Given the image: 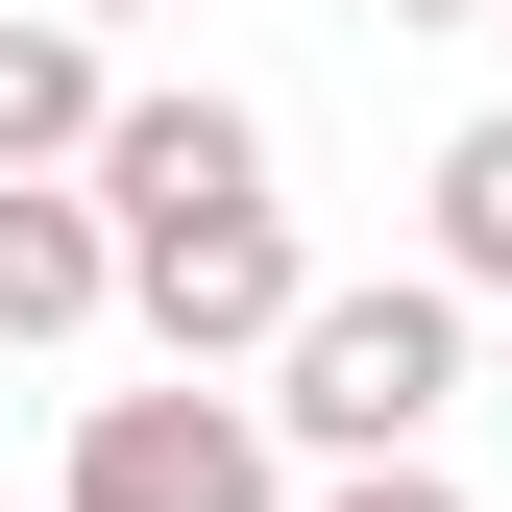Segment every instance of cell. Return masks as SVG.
I'll return each instance as SVG.
<instances>
[{"mask_svg": "<svg viewBox=\"0 0 512 512\" xmlns=\"http://www.w3.org/2000/svg\"><path fill=\"white\" fill-rule=\"evenodd\" d=\"M122 293H147V342H171V366H269L293 317H317V269H293V220H269V196L147 220V244H122Z\"/></svg>", "mask_w": 512, "mask_h": 512, "instance_id": "3", "label": "cell"}, {"mask_svg": "<svg viewBox=\"0 0 512 512\" xmlns=\"http://www.w3.org/2000/svg\"><path fill=\"white\" fill-rule=\"evenodd\" d=\"M317 512H464V488H439V439H391V464H342Z\"/></svg>", "mask_w": 512, "mask_h": 512, "instance_id": "8", "label": "cell"}, {"mask_svg": "<svg viewBox=\"0 0 512 512\" xmlns=\"http://www.w3.org/2000/svg\"><path fill=\"white\" fill-rule=\"evenodd\" d=\"M74 512H269V391H220V366L98 391L74 415Z\"/></svg>", "mask_w": 512, "mask_h": 512, "instance_id": "2", "label": "cell"}, {"mask_svg": "<svg viewBox=\"0 0 512 512\" xmlns=\"http://www.w3.org/2000/svg\"><path fill=\"white\" fill-rule=\"evenodd\" d=\"M98 196H122V244H147V220H220V196H269V122H244V98H122L98 122Z\"/></svg>", "mask_w": 512, "mask_h": 512, "instance_id": "4", "label": "cell"}, {"mask_svg": "<svg viewBox=\"0 0 512 512\" xmlns=\"http://www.w3.org/2000/svg\"><path fill=\"white\" fill-rule=\"evenodd\" d=\"M74 25H171V0H74Z\"/></svg>", "mask_w": 512, "mask_h": 512, "instance_id": "10", "label": "cell"}, {"mask_svg": "<svg viewBox=\"0 0 512 512\" xmlns=\"http://www.w3.org/2000/svg\"><path fill=\"white\" fill-rule=\"evenodd\" d=\"M98 122H122L98 25L74 0H0V171H98Z\"/></svg>", "mask_w": 512, "mask_h": 512, "instance_id": "6", "label": "cell"}, {"mask_svg": "<svg viewBox=\"0 0 512 512\" xmlns=\"http://www.w3.org/2000/svg\"><path fill=\"white\" fill-rule=\"evenodd\" d=\"M391 25H488V0H391Z\"/></svg>", "mask_w": 512, "mask_h": 512, "instance_id": "9", "label": "cell"}, {"mask_svg": "<svg viewBox=\"0 0 512 512\" xmlns=\"http://www.w3.org/2000/svg\"><path fill=\"white\" fill-rule=\"evenodd\" d=\"M439 269L512 293V122H464V147H439Z\"/></svg>", "mask_w": 512, "mask_h": 512, "instance_id": "7", "label": "cell"}, {"mask_svg": "<svg viewBox=\"0 0 512 512\" xmlns=\"http://www.w3.org/2000/svg\"><path fill=\"white\" fill-rule=\"evenodd\" d=\"M439 391H464V269L317 293L293 342H269V439H317V464H391V439H439Z\"/></svg>", "mask_w": 512, "mask_h": 512, "instance_id": "1", "label": "cell"}, {"mask_svg": "<svg viewBox=\"0 0 512 512\" xmlns=\"http://www.w3.org/2000/svg\"><path fill=\"white\" fill-rule=\"evenodd\" d=\"M98 293H122V196H74V171H0V342H74Z\"/></svg>", "mask_w": 512, "mask_h": 512, "instance_id": "5", "label": "cell"}]
</instances>
